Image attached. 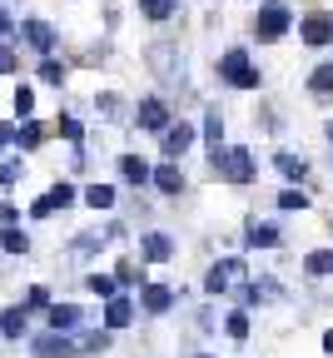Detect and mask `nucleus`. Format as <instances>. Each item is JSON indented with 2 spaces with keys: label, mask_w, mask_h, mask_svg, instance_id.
<instances>
[{
  "label": "nucleus",
  "mask_w": 333,
  "mask_h": 358,
  "mask_svg": "<svg viewBox=\"0 0 333 358\" xmlns=\"http://www.w3.org/2000/svg\"><path fill=\"white\" fill-rule=\"evenodd\" d=\"M244 234H249L254 249H274V244H278V229H274V224H259V219H249V229H244Z\"/></svg>",
  "instance_id": "nucleus-18"
},
{
  "label": "nucleus",
  "mask_w": 333,
  "mask_h": 358,
  "mask_svg": "<svg viewBox=\"0 0 333 358\" xmlns=\"http://www.w3.org/2000/svg\"><path fill=\"white\" fill-rule=\"evenodd\" d=\"M120 179H125V185H145V179H150V164L139 159V155H120Z\"/></svg>",
  "instance_id": "nucleus-15"
},
{
  "label": "nucleus",
  "mask_w": 333,
  "mask_h": 358,
  "mask_svg": "<svg viewBox=\"0 0 333 358\" xmlns=\"http://www.w3.org/2000/svg\"><path fill=\"white\" fill-rule=\"evenodd\" d=\"M139 308L160 319V313L174 308V289H169V284H139Z\"/></svg>",
  "instance_id": "nucleus-8"
},
{
  "label": "nucleus",
  "mask_w": 333,
  "mask_h": 358,
  "mask_svg": "<svg viewBox=\"0 0 333 358\" xmlns=\"http://www.w3.org/2000/svg\"><path fill=\"white\" fill-rule=\"evenodd\" d=\"M328 140H333V120H328Z\"/></svg>",
  "instance_id": "nucleus-43"
},
{
  "label": "nucleus",
  "mask_w": 333,
  "mask_h": 358,
  "mask_svg": "<svg viewBox=\"0 0 333 358\" xmlns=\"http://www.w3.org/2000/svg\"><path fill=\"white\" fill-rule=\"evenodd\" d=\"M129 324H134V299H125V294L105 299V324H100V329L120 334V329H129Z\"/></svg>",
  "instance_id": "nucleus-9"
},
{
  "label": "nucleus",
  "mask_w": 333,
  "mask_h": 358,
  "mask_svg": "<svg viewBox=\"0 0 333 358\" xmlns=\"http://www.w3.org/2000/svg\"><path fill=\"white\" fill-rule=\"evenodd\" d=\"M20 40L30 45V50H40V55L55 50V30L45 25V20H25V25H20Z\"/></svg>",
  "instance_id": "nucleus-11"
},
{
  "label": "nucleus",
  "mask_w": 333,
  "mask_h": 358,
  "mask_svg": "<svg viewBox=\"0 0 333 358\" xmlns=\"http://www.w3.org/2000/svg\"><path fill=\"white\" fill-rule=\"evenodd\" d=\"M219 75H224L234 90H259V70L249 65V55H244V50H229V55L219 60Z\"/></svg>",
  "instance_id": "nucleus-4"
},
{
  "label": "nucleus",
  "mask_w": 333,
  "mask_h": 358,
  "mask_svg": "<svg viewBox=\"0 0 333 358\" xmlns=\"http://www.w3.org/2000/svg\"><path fill=\"white\" fill-rule=\"evenodd\" d=\"M25 308H50V289H45V284H30V294H25Z\"/></svg>",
  "instance_id": "nucleus-31"
},
{
  "label": "nucleus",
  "mask_w": 333,
  "mask_h": 358,
  "mask_svg": "<svg viewBox=\"0 0 333 358\" xmlns=\"http://www.w3.org/2000/svg\"><path fill=\"white\" fill-rule=\"evenodd\" d=\"M45 324H50L55 334H75V329H85V308H80V303H55V299H50V308H45Z\"/></svg>",
  "instance_id": "nucleus-6"
},
{
  "label": "nucleus",
  "mask_w": 333,
  "mask_h": 358,
  "mask_svg": "<svg viewBox=\"0 0 333 358\" xmlns=\"http://www.w3.org/2000/svg\"><path fill=\"white\" fill-rule=\"evenodd\" d=\"M214 174H224L229 185H249L254 179V155L249 150H224V155H214Z\"/></svg>",
  "instance_id": "nucleus-3"
},
{
  "label": "nucleus",
  "mask_w": 333,
  "mask_h": 358,
  "mask_svg": "<svg viewBox=\"0 0 333 358\" xmlns=\"http://www.w3.org/2000/svg\"><path fill=\"white\" fill-rule=\"evenodd\" d=\"M0 224H15V204L10 199H0Z\"/></svg>",
  "instance_id": "nucleus-39"
},
{
  "label": "nucleus",
  "mask_w": 333,
  "mask_h": 358,
  "mask_svg": "<svg viewBox=\"0 0 333 358\" xmlns=\"http://www.w3.org/2000/svg\"><path fill=\"white\" fill-rule=\"evenodd\" d=\"M20 70V55L10 50V45H0V75H15Z\"/></svg>",
  "instance_id": "nucleus-34"
},
{
  "label": "nucleus",
  "mask_w": 333,
  "mask_h": 358,
  "mask_svg": "<svg viewBox=\"0 0 333 358\" xmlns=\"http://www.w3.org/2000/svg\"><path fill=\"white\" fill-rule=\"evenodd\" d=\"M204 145H209L214 155H219V145H224V115H219V110L204 115Z\"/></svg>",
  "instance_id": "nucleus-22"
},
{
  "label": "nucleus",
  "mask_w": 333,
  "mask_h": 358,
  "mask_svg": "<svg viewBox=\"0 0 333 358\" xmlns=\"http://www.w3.org/2000/svg\"><path fill=\"white\" fill-rule=\"evenodd\" d=\"M85 289H90L94 299H115V294H120L115 274H90V279H85Z\"/></svg>",
  "instance_id": "nucleus-25"
},
{
  "label": "nucleus",
  "mask_w": 333,
  "mask_h": 358,
  "mask_svg": "<svg viewBox=\"0 0 333 358\" xmlns=\"http://www.w3.org/2000/svg\"><path fill=\"white\" fill-rule=\"evenodd\" d=\"M160 140H164V159H179L189 145H194V124H164V134H160Z\"/></svg>",
  "instance_id": "nucleus-10"
},
{
  "label": "nucleus",
  "mask_w": 333,
  "mask_h": 358,
  "mask_svg": "<svg viewBox=\"0 0 333 358\" xmlns=\"http://www.w3.org/2000/svg\"><path fill=\"white\" fill-rule=\"evenodd\" d=\"M40 140H45V124H40V120H25V124L15 129V140H10V145H25V150H35Z\"/></svg>",
  "instance_id": "nucleus-23"
},
{
  "label": "nucleus",
  "mask_w": 333,
  "mask_h": 358,
  "mask_svg": "<svg viewBox=\"0 0 333 358\" xmlns=\"http://www.w3.org/2000/svg\"><path fill=\"white\" fill-rule=\"evenodd\" d=\"M150 179H155V185H160L164 194H179V189H184V174L174 169V159H169L164 169H150Z\"/></svg>",
  "instance_id": "nucleus-17"
},
{
  "label": "nucleus",
  "mask_w": 333,
  "mask_h": 358,
  "mask_svg": "<svg viewBox=\"0 0 333 358\" xmlns=\"http://www.w3.org/2000/svg\"><path fill=\"white\" fill-rule=\"evenodd\" d=\"M55 129H60V140H70V145H80V134H85L75 115H60V120H55Z\"/></svg>",
  "instance_id": "nucleus-30"
},
{
  "label": "nucleus",
  "mask_w": 333,
  "mask_h": 358,
  "mask_svg": "<svg viewBox=\"0 0 333 358\" xmlns=\"http://www.w3.org/2000/svg\"><path fill=\"white\" fill-rule=\"evenodd\" d=\"M309 90H313L318 100H333V60H328V65H318V70L309 75Z\"/></svg>",
  "instance_id": "nucleus-19"
},
{
  "label": "nucleus",
  "mask_w": 333,
  "mask_h": 358,
  "mask_svg": "<svg viewBox=\"0 0 333 358\" xmlns=\"http://www.w3.org/2000/svg\"><path fill=\"white\" fill-rule=\"evenodd\" d=\"M199 358H214V353H199Z\"/></svg>",
  "instance_id": "nucleus-44"
},
{
  "label": "nucleus",
  "mask_w": 333,
  "mask_h": 358,
  "mask_svg": "<svg viewBox=\"0 0 333 358\" xmlns=\"http://www.w3.org/2000/svg\"><path fill=\"white\" fill-rule=\"evenodd\" d=\"M254 289H259V303H269V299H278V294H283V289H278V279H259Z\"/></svg>",
  "instance_id": "nucleus-37"
},
{
  "label": "nucleus",
  "mask_w": 333,
  "mask_h": 358,
  "mask_svg": "<svg viewBox=\"0 0 333 358\" xmlns=\"http://www.w3.org/2000/svg\"><path fill=\"white\" fill-rule=\"evenodd\" d=\"M25 169L15 164V159H0V185H15V179H20Z\"/></svg>",
  "instance_id": "nucleus-36"
},
{
  "label": "nucleus",
  "mask_w": 333,
  "mask_h": 358,
  "mask_svg": "<svg viewBox=\"0 0 333 358\" xmlns=\"http://www.w3.org/2000/svg\"><path fill=\"white\" fill-rule=\"evenodd\" d=\"M134 120L145 124L150 134H164V124H169V110H164V100H139V110H134Z\"/></svg>",
  "instance_id": "nucleus-12"
},
{
  "label": "nucleus",
  "mask_w": 333,
  "mask_h": 358,
  "mask_svg": "<svg viewBox=\"0 0 333 358\" xmlns=\"http://www.w3.org/2000/svg\"><path fill=\"white\" fill-rule=\"evenodd\" d=\"M274 169H278L283 179H304L309 164H304V155H274Z\"/></svg>",
  "instance_id": "nucleus-24"
},
{
  "label": "nucleus",
  "mask_w": 333,
  "mask_h": 358,
  "mask_svg": "<svg viewBox=\"0 0 333 358\" xmlns=\"http://www.w3.org/2000/svg\"><path fill=\"white\" fill-rule=\"evenodd\" d=\"M139 249H145L150 264H164V259L174 254V239H169V234H145V239H139Z\"/></svg>",
  "instance_id": "nucleus-14"
},
{
  "label": "nucleus",
  "mask_w": 333,
  "mask_h": 358,
  "mask_svg": "<svg viewBox=\"0 0 333 358\" xmlns=\"http://www.w3.org/2000/svg\"><path fill=\"white\" fill-rule=\"evenodd\" d=\"M299 35H304L309 45H328V40H333V20H328V15H309V20L299 25Z\"/></svg>",
  "instance_id": "nucleus-13"
},
{
  "label": "nucleus",
  "mask_w": 333,
  "mask_h": 358,
  "mask_svg": "<svg viewBox=\"0 0 333 358\" xmlns=\"http://www.w3.org/2000/svg\"><path fill=\"white\" fill-rule=\"evenodd\" d=\"M15 115H20V120H30V115H35V90H30V85H20V90H15Z\"/></svg>",
  "instance_id": "nucleus-29"
},
{
  "label": "nucleus",
  "mask_w": 333,
  "mask_h": 358,
  "mask_svg": "<svg viewBox=\"0 0 333 358\" xmlns=\"http://www.w3.org/2000/svg\"><path fill=\"white\" fill-rule=\"evenodd\" d=\"M0 249L6 254H30V234L20 229V224H6V229H0Z\"/></svg>",
  "instance_id": "nucleus-16"
},
{
  "label": "nucleus",
  "mask_w": 333,
  "mask_h": 358,
  "mask_svg": "<svg viewBox=\"0 0 333 358\" xmlns=\"http://www.w3.org/2000/svg\"><path fill=\"white\" fill-rule=\"evenodd\" d=\"M294 25V10L289 6H278V0H269V6H259V20H254V35L269 45V40H278L283 30Z\"/></svg>",
  "instance_id": "nucleus-2"
},
{
  "label": "nucleus",
  "mask_w": 333,
  "mask_h": 358,
  "mask_svg": "<svg viewBox=\"0 0 333 358\" xmlns=\"http://www.w3.org/2000/svg\"><path fill=\"white\" fill-rule=\"evenodd\" d=\"M278 209H289V214H299V209H309V199H304L299 189H289V194H278Z\"/></svg>",
  "instance_id": "nucleus-33"
},
{
  "label": "nucleus",
  "mask_w": 333,
  "mask_h": 358,
  "mask_svg": "<svg viewBox=\"0 0 333 358\" xmlns=\"http://www.w3.org/2000/svg\"><path fill=\"white\" fill-rule=\"evenodd\" d=\"M234 284H244V259H219L209 274H204V294H229Z\"/></svg>",
  "instance_id": "nucleus-5"
},
{
  "label": "nucleus",
  "mask_w": 333,
  "mask_h": 358,
  "mask_svg": "<svg viewBox=\"0 0 333 358\" xmlns=\"http://www.w3.org/2000/svg\"><path fill=\"white\" fill-rule=\"evenodd\" d=\"M323 353H333V329H328V334H323Z\"/></svg>",
  "instance_id": "nucleus-42"
},
{
  "label": "nucleus",
  "mask_w": 333,
  "mask_h": 358,
  "mask_svg": "<svg viewBox=\"0 0 333 358\" xmlns=\"http://www.w3.org/2000/svg\"><path fill=\"white\" fill-rule=\"evenodd\" d=\"M224 334H229L234 343H244V338H249V308H234L229 319H224Z\"/></svg>",
  "instance_id": "nucleus-21"
},
{
  "label": "nucleus",
  "mask_w": 333,
  "mask_h": 358,
  "mask_svg": "<svg viewBox=\"0 0 333 358\" xmlns=\"http://www.w3.org/2000/svg\"><path fill=\"white\" fill-rule=\"evenodd\" d=\"M50 204H55V209H70V204H75V189H70V185H55V189H50Z\"/></svg>",
  "instance_id": "nucleus-35"
},
{
  "label": "nucleus",
  "mask_w": 333,
  "mask_h": 358,
  "mask_svg": "<svg viewBox=\"0 0 333 358\" xmlns=\"http://www.w3.org/2000/svg\"><path fill=\"white\" fill-rule=\"evenodd\" d=\"M10 30H15V20H10L6 10H0V35H10Z\"/></svg>",
  "instance_id": "nucleus-41"
},
{
  "label": "nucleus",
  "mask_w": 333,
  "mask_h": 358,
  "mask_svg": "<svg viewBox=\"0 0 333 358\" xmlns=\"http://www.w3.org/2000/svg\"><path fill=\"white\" fill-rule=\"evenodd\" d=\"M85 204H90V209H110V204H115V189H110V185H90V189H85Z\"/></svg>",
  "instance_id": "nucleus-26"
},
{
  "label": "nucleus",
  "mask_w": 333,
  "mask_h": 358,
  "mask_svg": "<svg viewBox=\"0 0 333 358\" xmlns=\"http://www.w3.org/2000/svg\"><path fill=\"white\" fill-rule=\"evenodd\" d=\"M304 268H309L313 279H328V274H333V249H313V254L304 259Z\"/></svg>",
  "instance_id": "nucleus-20"
},
{
  "label": "nucleus",
  "mask_w": 333,
  "mask_h": 358,
  "mask_svg": "<svg viewBox=\"0 0 333 358\" xmlns=\"http://www.w3.org/2000/svg\"><path fill=\"white\" fill-rule=\"evenodd\" d=\"M10 140H15V124H6V120H0V150H6Z\"/></svg>",
  "instance_id": "nucleus-40"
},
{
  "label": "nucleus",
  "mask_w": 333,
  "mask_h": 358,
  "mask_svg": "<svg viewBox=\"0 0 333 358\" xmlns=\"http://www.w3.org/2000/svg\"><path fill=\"white\" fill-rule=\"evenodd\" d=\"M30 214H35V219H50V214H55V204H50V194H40V199L30 204Z\"/></svg>",
  "instance_id": "nucleus-38"
},
{
  "label": "nucleus",
  "mask_w": 333,
  "mask_h": 358,
  "mask_svg": "<svg viewBox=\"0 0 333 358\" xmlns=\"http://www.w3.org/2000/svg\"><path fill=\"white\" fill-rule=\"evenodd\" d=\"M139 10H145L150 20H169L179 6H174V0H139Z\"/></svg>",
  "instance_id": "nucleus-27"
},
{
  "label": "nucleus",
  "mask_w": 333,
  "mask_h": 358,
  "mask_svg": "<svg viewBox=\"0 0 333 358\" xmlns=\"http://www.w3.org/2000/svg\"><path fill=\"white\" fill-rule=\"evenodd\" d=\"M30 353H35V358H80V338H75V334L45 329V334L30 338Z\"/></svg>",
  "instance_id": "nucleus-1"
},
{
  "label": "nucleus",
  "mask_w": 333,
  "mask_h": 358,
  "mask_svg": "<svg viewBox=\"0 0 333 358\" xmlns=\"http://www.w3.org/2000/svg\"><path fill=\"white\" fill-rule=\"evenodd\" d=\"M40 80H45V85H60V80H65V65H60V60H45V65H40Z\"/></svg>",
  "instance_id": "nucleus-32"
},
{
  "label": "nucleus",
  "mask_w": 333,
  "mask_h": 358,
  "mask_svg": "<svg viewBox=\"0 0 333 358\" xmlns=\"http://www.w3.org/2000/svg\"><path fill=\"white\" fill-rule=\"evenodd\" d=\"M115 284H120V289H134V284H139V264H134V259H125V264L115 268Z\"/></svg>",
  "instance_id": "nucleus-28"
},
{
  "label": "nucleus",
  "mask_w": 333,
  "mask_h": 358,
  "mask_svg": "<svg viewBox=\"0 0 333 358\" xmlns=\"http://www.w3.org/2000/svg\"><path fill=\"white\" fill-rule=\"evenodd\" d=\"M0 338H30V308L25 303H10V308H0Z\"/></svg>",
  "instance_id": "nucleus-7"
}]
</instances>
